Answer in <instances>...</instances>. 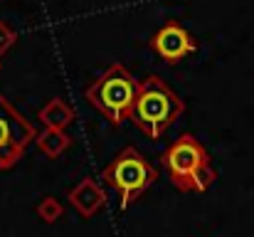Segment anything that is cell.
<instances>
[{
    "label": "cell",
    "mask_w": 254,
    "mask_h": 237,
    "mask_svg": "<svg viewBox=\"0 0 254 237\" xmlns=\"http://www.w3.org/2000/svg\"><path fill=\"white\" fill-rule=\"evenodd\" d=\"M37 119L42 121L45 129H67L74 121V109L64 99L55 96L37 111Z\"/></svg>",
    "instance_id": "ba28073f"
},
{
    "label": "cell",
    "mask_w": 254,
    "mask_h": 237,
    "mask_svg": "<svg viewBox=\"0 0 254 237\" xmlns=\"http://www.w3.org/2000/svg\"><path fill=\"white\" fill-rule=\"evenodd\" d=\"M35 146L42 156L47 158H60L69 146H72V139L64 134V129H45L37 139H35Z\"/></svg>",
    "instance_id": "9c48e42d"
},
{
    "label": "cell",
    "mask_w": 254,
    "mask_h": 237,
    "mask_svg": "<svg viewBox=\"0 0 254 237\" xmlns=\"http://www.w3.org/2000/svg\"><path fill=\"white\" fill-rule=\"evenodd\" d=\"M163 165L168 170L170 180L178 190H192L195 188V178L202 168L210 165V156L207 151L202 149V144L190 136V134H183L178 141H173L166 156H163Z\"/></svg>",
    "instance_id": "277c9868"
},
{
    "label": "cell",
    "mask_w": 254,
    "mask_h": 237,
    "mask_svg": "<svg viewBox=\"0 0 254 237\" xmlns=\"http://www.w3.org/2000/svg\"><path fill=\"white\" fill-rule=\"evenodd\" d=\"M0 67H2V62H0Z\"/></svg>",
    "instance_id": "7c38bea8"
},
{
    "label": "cell",
    "mask_w": 254,
    "mask_h": 237,
    "mask_svg": "<svg viewBox=\"0 0 254 237\" xmlns=\"http://www.w3.org/2000/svg\"><path fill=\"white\" fill-rule=\"evenodd\" d=\"M138 86H141V81L124 65H111L86 89V101L101 116H106L114 126H121L124 121L131 119Z\"/></svg>",
    "instance_id": "7a4b0ae2"
},
{
    "label": "cell",
    "mask_w": 254,
    "mask_h": 237,
    "mask_svg": "<svg viewBox=\"0 0 254 237\" xmlns=\"http://www.w3.org/2000/svg\"><path fill=\"white\" fill-rule=\"evenodd\" d=\"M17 42V32L7 25V22H0V57L5 52H10V47Z\"/></svg>",
    "instance_id": "8fae6325"
},
{
    "label": "cell",
    "mask_w": 254,
    "mask_h": 237,
    "mask_svg": "<svg viewBox=\"0 0 254 237\" xmlns=\"http://www.w3.org/2000/svg\"><path fill=\"white\" fill-rule=\"evenodd\" d=\"M62 215H64V205H62L55 195H47V198L40 200V205H37V218H40L42 223L52 225V223H57Z\"/></svg>",
    "instance_id": "30bf717a"
},
{
    "label": "cell",
    "mask_w": 254,
    "mask_h": 237,
    "mask_svg": "<svg viewBox=\"0 0 254 237\" xmlns=\"http://www.w3.org/2000/svg\"><path fill=\"white\" fill-rule=\"evenodd\" d=\"M148 45H151V50H153L163 62H168V65H175V62L190 57V55L197 50V42L192 40V35H190L185 27H180L178 22L163 25V27L151 37Z\"/></svg>",
    "instance_id": "8992f818"
},
{
    "label": "cell",
    "mask_w": 254,
    "mask_h": 237,
    "mask_svg": "<svg viewBox=\"0 0 254 237\" xmlns=\"http://www.w3.org/2000/svg\"><path fill=\"white\" fill-rule=\"evenodd\" d=\"M185 101L170 89L158 75H151L141 81L131 119L136 129H141L148 139H161L170 126L183 116Z\"/></svg>",
    "instance_id": "6da1fadb"
},
{
    "label": "cell",
    "mask_w": 254,
    "mask_h": 237,
    "mask_svg": "<svg viewBox=\"0 0 254 237\" xmlns=\"http://www.w3.org/2000/svg\"><path fill=\"white\" fill-rule=\"evenodd\" d=\"M67 200L82 218H94L106 205V193L99 188L94 178H84L67 193Z\"/></svg>",
    "instance_id": "52a82bcc"
},
{
    "label": "cell",
    "mask_w": 254,
    "mask_h": 237,
    "mask_svg": "<svg viewBox=\"0 0 254 237\" xmlns=\"http://www.w3.org/2000/svg\"><path fill=\"white\" fill-rule=\"evenodd\" d=\"M101 180L119 193L121 210H126L158 180V170L141 156L133 146H126L119 156L104 168Z\"/></svg>",
    "instance_id": "3957f363"
},
{
    "label": "cell",
    "mask_w": 254,
    "mask_h": 237,
    "mask_svg": "<svg viewBox=\"0 0 254 237\" xmlns=\"http://www.w3.org/2000/svg\"><path fill=\"white\" fill-rule=\"evenodd\" d=\"M35 139V126L0 94V173L25 156V149Z\"/></svg>",
    "instance_id": "5b68a950"
}]
</instances>
